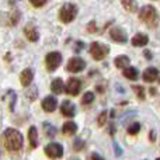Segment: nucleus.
<instances>
[{
  "label": "nucleus",
  "instance_id": "14",
  "mask_svg": "<svg viewBox=\"0 0 160 160\" xmlns=\"http://www.w3.org/2000/svg\"><path fill=\"white\" fill-rule=\"evenodd\" d=\"M34 80V72L31 69H24L21 72V75H20V82H21V86L22 87H28V86L32 83Z\"/></svg>",
  "mask_w": 160,
  "mask_h": 160
},
{
  "label": "nucleus",
  "instance_id": "32",
  "mask_svg": "<svg viewBox=\"0 0 160 160\" xmlns=\"http://www.w3.org/2000/svg\"><path fill=\"white\" fill-rule=\"evenodd\" d=\"M82 48H84V44H82V42H78V48H76V52H79Z\"/></svg>",
  "mask_w": 160,
  "mask_h": 160
},
{
  "label": "nucleus",
  "instance_id": "23",
  "mask_svg": "<svg viewBox=\"0 0 160 160\" xmlns=\"http://www.w3.org/2000/svg\"><path fill=\"white\" fill-rule=\"evenodd\" d=\"M94 101V93L91 91H87V93L83 94V98H82V104L83 105H88Z\"/></svg>",
  "mask_w": 160,
  "mask_h": 160
},
{
  "label": "nucleus",
  "instance_id": "11",
  "mask_svg": "<svg viewBox=\"0 0 160 160\" xmlns=\"http://www.w3.org/2000/svg\"><path fill=\"white\" fill-rule=\"evenodd\" d=\"M61 112L63 117H66V118H73L76 114V107L75 104H72L70 101H63L61 104Z\"/></svg>",
  "mask_w": 160,
  "mask_h": 160
},
{
  "label": "nucleus",
  "instance_id": "2",
  "mask_svg": "<svg viewBox=\"0 0 160 160\" xmlns=\"http://www.w3.org/2000/svg\"><path fill=\"white\" fill-rule=\"evenodd\" d=\"M139 18L143 22H146L149 27L155 28L158 25V11L153 6H143L139 10Z\"/></svg>",
  "mask_w": 160,
  "mask_h": 160
},
{
  "label": "nucleus",
  "instance_id": "31",
  "mask_svg": "<svg viewBox=\"0 0 160 160\" xmlns=\"http://www.w3.org/2000/svg\"><path fill=\"white\" fill-rule=\"evenodd\" d=\"M143 53H145V56H146V59H152V53H150V51H143Z\"/></svg>",
  "mask_w": 160,
  "mask_h": 160
},
{
  "label": "nucleus",
  "instance_id": "10",
  "mask_svg": "<svg viewBox=\"0 0 160 160\" xmlns=\"http://www.w3.org/2000/svg\"><path fill=\"white\" fill-rule=\"evenodd\" d=\"M41 105H42V110H44L45 112H53V111L56 110V107H58V100H56L53 96H48L42 100Z\"/></svg>",
  "mask_w": 160,
  "mask_h": 160
},
{
  "label": "nucleus",
  "instance_id": "12",
  "mask_svg": "<svg viewBox=\"0 0 160 160\" xmlns=\"http://www.w3.org/2000/svg\"><path fill=\"white\" fill-rule=\"evenodd\" d=\"M24 34H25V37L28 38V41H31V42H37L39 39V32H38V30L34 27V24H27L25 25L24 27Z\"/></svg>",
  "mask_w": 160,
  "mask_h": 160
},
{
  "label": "nucleus",
  "instance_id": "25",
  "mask_svg": "<svg viewBox=\"0 0 160 160\" xmlns=\"http://www.w3.org/2000/svg\"><path fill=\"white\" fill-rule=\"evenodd\" d=\"M132 88L136 93V97H138L139 100H145V90L142 86H132Z\"/></svg>",
  "mask_w": 160,
  "mask_h": 160
},
{
  "label": "nucleus",
  "instance_id": "30",
  "mask_svg": "<svg viewBox=\"0 0 160 160\" xmlns=\"http://www.w3.org/2000/svg\"><path fill=\"white\" fill-rule=\"evenodd\" d=\"M91 160H104V159H102L98 153H93V155H91Z\"/></svg>",
  "mask_w": 160,
  "mask_h": 160
},
{
  "label": "nucleus",
  "instance_id": "15",
  "mask_svg": "<svg viewBox=\"0 0 160 160\" xmlns=\"http://www.w3.org/2000/svg\"><path fill=\"white\" fill-rule=\"evenodd\" d=\"M131 42H132L133 47H145V45H148V42H149V37H148L146 34L139 32V34H136V35H133Z\"/></svg>",
  "mask_w": 160,
  "mask_h": 160
},
{
  "label": "nucleus",
  "instance_id": "20",
  "mask_svg": "<svg viewBox=\"0 0 160 160\" xmlns=\"http://www.w3.org/2000/svg\"><path fill=\"white\" fill-rule=\"evenodd\" d=\"M28 141H30L31 148L38 146V131H37L35 127H31L28 129Z\"/></svg>",
  "mask_w": 160,
  "mask_h": 160
},
{
  "label": "nucleus",
  "instance_id": "22",
  "mask_svg": "<svg viewBox=\"0 0 160 160\" xmlns=\"http://www.w3.org/2000/svg\"><path fill=\"white\" fill-rule=\"evenodd\" d=\"M4 100H7L8 101V108H10V111H13L14 110V104H16V100H17L16 93H14L13 90H8L7 93H6V96H4Z\"/></svg>",
  "mask_w": 160,
  "mask_h": 160
},
{
  "label": "nucleus",
  "instance_id": "24",
  "mask_svg": "<svg viewBox=\"0 0 160 160\" xmlns=\"http://www.w3.org/2000/svg\"><path fill=\"white\" fill-rule=\"evenodd\" d=\"M139 131H141V124H139V122H133V124L128 128V133H129V135H136V133H139Z\"/></svg>",
  "mask_w": 160,
  "mask_h": 160
},
{
  "label": "nucleus",
  "instance_id": "5",
  "mask_svg": "<svg viewBox=\"0 0 160 160\" xmlns=\"http://www.w3.org/2000/svg\"><path fill=\"white\" fill-rule=\"evenodd\" d=\"M45 63H47V69L49 72H55L62 63V55L58 51H53V52H49L47 56H45Z\"/></svg>",
  "mask_w": 160,
  "mask_h": 160
},
{
  "label": "nucleus",
  "instance_id": "27",
  "mask_svg": "<svg viewBox=\"0 0 160 160\" xmlns=\"http://www.w3.org/2000/svg\"><path fill=\"white\" fill-rule=\"evenodd\" d=\"M105 121H107V111H102V112L98 115V121L97 122H98L100 127H102V125L105 124Z\"/></svg>",
  "mask_w": 160,
  "mask_h": 160
},
{
  "label": "nucleus",
  "instance_id": "4",
  "mask_svg": "<svg viewBox=\"0 0 160 160\" xmlns=\"http://www.w3.org/2000/svg\"><path fill=\"white\" fill-rule=\"evenodd\" d=\"M88 52H90V55L93 56L96 61H101V59H104L105 56L110 53V47L104 45V44H100V42H93V44L90 45Z\"/></svg>",
  "mask_w": 160,
  "mask_h": 160
},
{
  "label": "nucleus",
  "instance_id": "6",
  "mask_svg": "<svg viewBox=\"0 0 160 160\" xmlns=\"http://www.w3.org/2000/svg\"><path fill=\"white\" fill-rule=\"evenodd\" d=\"M44 150H45V155L49 159H59L63 156V146L61 143H56V142L47 145Z\"/></svg>",
  "mask_w": 160,
  "mask_h": 160
},
{
  "label": "nucleus",
  "instance_id": "8",
  "mask_svg": "<svg viewBox=\"0 0 160 160\" xmlns=\"http://www.w3.org/2000/svg\"><path fill=\"white\" fill-rule=\"evenodd\" d=\"M80 90H82V82L76 78H72L68 80V83L65 84L63 91H66L69 96H78L80 93Z\"/></svg>",
  "mask_w": 160,
  "mask_h": 160
},
{
  "label": "nucleus",
  "instance_id": "7",
  "mask_svg": "<svg viewBox=\"0 0 160 160\" xmlns=\"http://www.w3.org/2000/svg\"><path fill=\"white\" fill-rule=\"evenodd\" d=\"M84 68H86L84 59L79 58V56L70 58L69 62H68V65H66V69L69 70V72H72V73H79V72H82Z\"/></svg>",
  "mask_w": 160,
  "mask_h": 160
},
{
  "label": "nucleus",
  "instance_id": "16",
  "mask_svg": "<svg viewBox=\"0 0 160 160\" xmlns=\"http://www.w3.org/2000/svg\"><path fill=\"white\" fill-rule=\"evenodd\" d=\"M62 132L65 133V135H75L76 132H78V125H76V122L73 121H68L63 124V127H62Z\"/></svg>",
  "mask_w": 160,
  "mask_h": 160
},
{
  "label": "nucleus",
  "instance_id": "18",
  "mask_svg": "<svg viewBox=\"0 0 160 160\" xmlns=\"http://www.w3.org/2000/svg\"><path fill=\"white\" fill-rule=\"evenodd\" d=\"M121 3H122V7L127 11H129V13H136L139 10V6L136 0H121Z\"/></svg>",
  "mask_w": 160,
  "mask_h": 160
},
{
  "label": "nucleus",
  "instance_id": "13",
  "mask_svg": "<svg viewBox=\"0 0 160 160\" xmlns=\"http://www.w3.org/2000/svg\"><path fill=\"white\" fill-rule=\"evenodd\" d=\"M142 78L146 83H153L159 79V70L156 68H148L145 69V72L142 73Z\"/></svg>",
  "mask_w": 160,
  "mask_h": 160
},
{
  "label": "nucleus",
  "instance_id": "29",
  "mask_svg": "<svg viewBox=\"0 0 160 160\" xmlns=\"http://www.w3.org/2000/svg\"><path fill=\"white\" fill-rule=\"evenodd\" d=\"M88 32H94V31H96V22H93L91 21L90 24H88Z\"/></svg>",
  "mask_w": 160,
  "mask_h": 160
},
{
  "label": "nucleus",
  "instance_id": "26",
  "mask_svg": "<svg viewBox=\"0 0 160 160\" xmlns=\"http://www.w3.org/2000/svg\"><path fill=\"white\" fill-rule=\"evenodd\" d=\"M83 148H84V142H83L82 139H76L75 145H73V149H75L76 152H79V150H82Z\"/></svg>",
  "mask_w": 160,
  "mask_h": 160
},
{
  "label": "nucleus",
  "instance_id": "1",
  "mask_svg": "<svg viewBox=\"0 0 160 160\" xmlns=\"http://www.w3.org/2000/svg\"><path fill=\"white\" fill-rule=\"evenodd\" d=\"M2 142L7 150H10V152H18L22 148L24 138H22L20 131L14 129V128H7L2 135Z\"/></svg>",
  "mask_w": 160,
  "mask_h": 160
},
{
  "label": "nucleus",
  "instance_id": "21",
  "mask_svg": "<svg viewBox=\"0 0 160 160\" xmlns=\"http://www.w3.org/2000/svg\"><path fill=\"white\" fill-rule=\"evenodd\" d=\"M129 58L125 55H121V56H117L115 59H114V65H115V68H119V69H125V68L129 66Z\"/></svg>",
  "mask_w": 160,
  "mask_h": 160
},
{
  "label": "nucleus",
  "instance_id": "28",
  "mask_svg": "<svg viewBox=\"0 0 160 160\" xmlns=\"http://www.w3.org/2000/svg\"><path fill=\"white\" fill-rule=\"evenodd\" d=\"M48 0H30V3L34 6V7H42V6L47 4Z\"/></svg>",
  "mask_w": 160,
  "mask_h": 160
},
{
  "label": "nucleus",
  "instance_id": "3",
  "mask_svg": "<svg viewBox=\"0 0 160 160\" xmlns=\"http://www.w3.org/2000/svg\"><path fill=\"white\" fill-rule=\"evenodd\" d=\"M78 13H79V8L76 4H73V3H65L61 7V10H59V20L62 22H65V24H69V22H72L76 18Z\"/></svg>",
  "mask_w": 160,
  "mask_h": 160
},
{
  "label": "nucleus",
  "instance_id": "17",
  "mask_svg": "<svg viewBox=\"0 0 160 160\" xmlns=\"http://www.w3.org/2000/svg\"><path fill=\"white\" fill-rule=\"evenodd\" d=\"M124 78H127L128 80H138L139 79V72H138V69L136 68H132V66H128V68H125L124 69Z\"/></svg>",
  "mask_w": 160,
  "mask_h": 160
},
{
  "label": "nucleus",
  "instance_id": "19",
  "mask_svg": "<svg viewBox=\"0 0 160 160\" xmlns=\"http://www.w3.org/2000/svg\"><path fill=\"white\" fill-rule=\"evenodd\" d=\"M51 90H52L55 94L63 93V90H65V83H63V80H62V79H53L52 83H51Z\"/></svg>",
  "mask_w": 160,
  "mask_h": 160
},
{
  "label": "nucleus",
  "instance_id": "34",
  "mask_svg": "<svg viewBox=\"0 0 160 160\" xmlns=\"http://www.w3.org/2000/svg\"><path fill=\"white\" fill-rule=\"evenodd\" d=\"M75 160H78V159H75Z\"/></svg>",
  "mask_w": 160,
  "mask_h": 160
},
{
  "label": "nucleus",
  "instance_id": "9",
  "mask_svg": "<svg viewBox=\"0 0 160 160\" xmlns=\"http://www.w3.org/2000/svg\"><path fill=\"white\" fill-rule=\"evenodd\" d=\"M110 35H111V38H112L115 42H118V44H125V42L128 41L127 32H125V30H124V28H121V27L111 28Z\"/></svg>",
  "mask_w": 160,
  "mask_h": 160
},
{
  "label": "nucleus",
  "instance_id": "33",
  "mask_svg": "<svg viewBox=\"0 0 160 160\" xmlns=\"http://www.w3.org/2000/svg\"><path fill=\"white\" fill-rule=\"evenodd\" d=\"M149 139H150V141H155V131H152V132H150L149 133Z\"/></svg>",
  "mask_w": 160,
  "mask_h": 160
}]
</instances>
